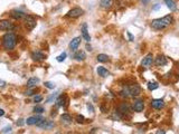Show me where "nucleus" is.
Segmentation results:
<instances>
[{
	"label": "nucleus",
	"mask_w": 179,
	"mask_h": 134,
	"mask_svg": "<svg viewBox=\"0 0 179 134\" xmlns=\"http://www.w3.org/2000/svg\"><path fill=\"white\" fill-rule=\"evenodd\" d=\"M129 92H130V97H136L139 96L141 93V87L138 84H133L129 86Z\"/></svg>",
	"instance_id": "obj_9"
},
{
	"label": "nucleus",
	"mask_w": 179,
	"mask_h": 134,
	"mask_svg": "<svg viewBox=\"0 0 179 134\" xmlns=\"http://www.w3.org/2000/svg\"><path fill=\"white\" fill-rule=\"evenodd\" d=\"M11 126H7V127H5L3 130H1V133H8V132H11Z\"/></svg>",
	"instance_id": "obj_35"
},
{
	"label": "nucleus",
	"mask_w": 179,
	"mask_h": 134,
	"mask_svg": "<svg viewBox=\"0 0 179 134\" xmlns=\"http://www.w3.org/2000/svg\"><path fill=\"white\" fill-rule=\"evenodd\" d=\"M3 115H5V111L0 108V116H3Z\"/></svg>",
	"instance_id": "obj_39"
},
{
	"label": "nucleus",
	"mask_w": 179,
	"mask_h": 134,
	"mask_svg": "<svg viewBox=\"0 0 179 134\" xmlns=\"http://www.w3.org/2000/svg\"><path fill=\"white\" fill-rule=\"evenodd\" d=\"M84 14V10L82 9V8H73V9H71L68 12H67V15H66V17L67 18H79V17H81L82 15Z\"/></svg>",
	"instance_id": "obj_5"
},
{
	"label": "nucleus",
	"mask_w": 179,
	"mask_h": 134,
	"mask_svg": "<svg viewBox=\"0 0 179 134\" xmlns=\"http://www.w3.org/2000/svg\"><path fill=\"white\" fill-rule=\"evenodd\" d=\"M98 74L100 75L101 77H107V76H110V72L107 71L105 67H103V66L98 67Z\"/></svg>",
	"instance_id": "obj_22"
},
{
	"label": "nucleus",
	"mask_w": 179,
	"mask_h": 134,
	"mask_svg": "<svg viewBox=\"0 0 179 134\" xmlns=\"http://www.w3.org/2000/svg\"><path fill=\"white\" fill-rule=\"evenodd\" d=\"M113 5V0H101L100 1V6L104 9H107Z\"/></svg>",
	"instance_id": "obj_23"
},
{
	"label": "nucleus",
	"mask_w": 179,
	"mask_h": 134,
	"mask_svg": "<svg viewBox=\"0 0 179 134\" xmlns=\"http://www.w3.org/2000/svg\"><path fill=\"white\" fill-rule=\"evenodd\" d=\"M86 49L91 51V50H92V47H91V46H88V45H86Z\"/></svg>",
	"instance_id": "obj_41"
},
{
	"label": "nucleus",
	"mask_w": 179,
	"mask_h": 134,
	"mask_svg": "<svg viewBox=\"0 0 179 134\" xmlns=\"http://www.w3.org/2000/svg\"><path fill=\"white\" fill-rule=\"evenodd\" d=\"M5 86H6V82L2 81V79H0V88H2V87H5Z\"/></svg>",
	"instance_id": "obj_36"
},
{
	"label": "nucleus",
	"mask_w": 179,
	"mask_h": 134,
	"mask_svg": "<svg viewBox=\"0 0 179 134\" xmlns=\"http://www.w3.org/2000/svg\"><path fill=\"white\" fill-rule=\"evenodd\" d=\"M67 102H68L67 95L63 94V95H61V96L57 99V101H56V106H57V107H64V106H66Z\"/></svg>",
	"instance_id": "obj_12"
},
{
	"label": "nucleus",
	"mask_w": 179,
	"mask_h": 134,
	"mask_svg": "<svg viewBox=\"0 0 179 134\" xmlns=\"http://www.w3.org/2000/svg\"><path fill=\"white\" fill-rule=\"evenodd\" d=\"M45 87H47V88H49V90H54L55 88V84L54 83H52V82H45Z\"/></svg>",
	"instance_id": "obj_30"
},
{
	"label": "nucleus",
	"mask_w": 179,
	"mask_h": 134,
	"mask_svg": "<svg viewBox=\"0 0 179 134\" xmlns=\"http://www.w3.org/2000/svg\"><path fill=\"white\" fill-rule=\"evenodd\" d=\"M119 112L121 114H128L130 113V105L128 103H121L120 106H119Z\"/></svg>",
	"instance_id": "obj_18"
},
{
	"label": "nucleus",
	"mask_w": 179,
	"mask_h": 134,
	"mask_svg": "<svg viewBox=\"0 0 179 134\" xmlns=\"http://www.w3.org/2000/svg\"><path fill=\"white\" fill-rule=\"evenodd\" d=\"M173 22V17L171 15H168V16H165L162 18H158V19H153L151 21L150 26L152 29L155 30H164L167 27H169Z\"/></svg>",
	"instance_id": "obj_1"
},
{
	"label": "nucleus",
	"mask_w": 179,
	"mask_h": 134,
	"mask_svg": "<svg viewBox=\"0 0 179 134\" xmlns=\"http://www.w3.org/2000/svg\"><path fill=\"white\" fill-rule=\"evenodd\" d=\"M39 83V78L37 77H31L27 81V87L28 88H34L36 87V85Z\"/></svg>",
	"instance_id": "obj_20"
},
{
	"label": "nucleus",
	"mask_w": 179,
	"mask_h": 134,
	"mask_svg": "<svg viewBox=\"0 0 179 134\" xmlns=\"http://www.w3.org/2000/svg\"><path fill=\"white\" fill-rule=\"evenodd\" d=\"M96 59H98V62H100V63H107V60H109V56L105 55V54H99L98 57H96Z\"/></svg>",
	"instance_id": "obj_26"
},
{
	"label": "nucleus",
	"mask_w": 179,
	"mask_h": 134,
	"mask_svg": "<svg viewBox=\"0 0 179 134\" xmlns=\"http://www.w3.org/2000/svg\"><path fill=\"white\" fill-rule=\"evenodd\" d=\"M37 127H39V128H43V130H52L53 127H55V122L54 121H49V120H45L44 119L40 123H38Z\"/></svg>",
	"instance_id": "obj_6"
},
{
	"label": "nucleus",
	"mask_w": 179,
	"mask_h": 134,
	"mask_svg": "<svg viewBox=\"0 0 179 134\" xmlns=\"http://www.w3.org/2000/svg\"><path fill=\"white\" fill-rule=\"evenodd\" d=\"M158 87H159V85L156 82H149L148 83V90L149 91H155V90H157Z\"/></svg>",
	"instance_id": "obj_27"
},
{
	"label": "nucleus",
	"mask_w": 179,
	"mask_h": 134,
	"mask_svg": "<svg viewBox=\"0 0 179 134\" xmlns=\"http://www.w3.org/2000/svg\"><path fill=\"white\" fill-rule=\"evenodd\" d=\"M66 57H67V54H66V53H62V54H61V55H59V56H57V58H56V59H57V62H59V63H62V62H64L65 60V58H66Z\"/></svg>",
	"instance_id": "obj_29"
},
{
	"label": "nucleus",
	"mask_w": 179,
	"mask_h": 134,
	"mask_svg": "<svg viewBox=\"0 0 179 134\" xmlns=\"http://www.w3.org/2000/svg\"><path fill=\"white\" fill-rule=\"evenodd\" d=\"M127 34H128V36H129V39H130V40H131V42H132V40L134 39V38H133V36L131 35V33H130V31H128Z\"/></svg>",
	"instance_id": "obj_38"
},
{
	"label": "nucleus",
	"mask_w": 179,
	"mask_h": 134,
	"mask_svg": "<svg viewBox=\"0 0 179 134\" xmlns=\"http://www.w3.org/2000/svg\"><path fill=\"white\" fill-rule=\"evenodd\" d=\"M81 31H82V36H83V38H84V40L88 42L91 40V37H90V34H88V30H87V24H83L82 25V29H81Z\"/></svg>",
	"instance_id": "obj_17"
},
{
	"label": "nucleus",
	"mask_w": 179,
	"mask_h": 134,
	"mask_svg": "<svg viewBox=\"0 0 179 134\" xmlns=\"http://www.w3.org/2000/svg\"><path fill=\"white\" fill-rule=\"evenodd\" d=\"M61 121H62V123H64V124H66V125H68V124H71L72 122H73V117H72L70 114L65 113L61 116Z\"/></svg>",
	"instance_id": "obj_19"
},
{
	"label": "nucleus",
	"mask_w": 179,
	"mask_h": 134,
	"mask_svg": "<svg viewBox=\"0 0 179 134\" xmlns=\"http://www.w3.org/2000/svg\"><path fill=\"white\" fill-rule=\"evenodd\" d=\"M17 45V36L14 33H7L2 37V46L6 50H13Z\"/></svg>",
	"instance_id": "obj_2"
},
{
	"label": "nucleus",
	"mask_w": 179,
	"mask_h": 134,
	"mask_svg": "<svg viewBox=\"0 0 179 134\" xmlns=\"http://www.w3.org/2000/svg\"><path fill=\"white\" fill-rule=\"evenodd\" d=\"M120 96L121 97H130V92H129V86H125L123 87L121 91H120Z\"/></svg>",
	"instance_id": "obj_25"
},
{
	"label": "nucleus",
	"mask_w": 179,
	"mask_h": 134,
	"mask_svg": "<svg viewBox=\"0 0 179 134\" xmlns=\"http://www.w3.org/2000/svg\"><path fill=\"white\" fill-rule=\"evenodd\" d=\"M79 44H81V37H75L74 39H72V42H70V48H71V50L75 51V50L79 48Z\"/></svg>",
	"instance_id": "obj_16"
},
{
	"label": "nucleus",
	"mask_w": 179,
	"mask_h": 134,
	"mask_svg": "<svg viewBox=\"0 0 179 134\" xmlns=\"http://www.w3.org/2000/svg\"><path fill=\"white\" fill-rule=\"evenodd\" d=\"M152 63H153V56H152V54H148L141 62V66L143 68H150Z\"/></svg>",
	"instance_id": "obj_10"
},
{
	"label": "nucleus",
	"mask_w": 179,
	"mask_h": 134,
	"mask_svg": "<svg viewBox=\"0 0 179 134\" xmlns=\"http://www.w3.org/2000/svg\"><path fill=\"white\" fill-rule=\"evenodd\" d=\"M74 58L76 59V60H79V62H81V60H84L86 58V54L84 50H79V51H76L75 54H74Z\"/></svg>",
	"instance_id": "obj_21"
},
{
	"label": "nucleus",
	"mask_w": 179,
	"mask_h": 134,
	"mask_svg": "<svg viewBox=\"0 0 179 134\" xmlns=\"http://www.w3.org/2000/svg\"><path fill=\"white\" fill-rule=\"evenodd\" d=\"M84 120H85V119H84L83 115H77V116H76V122H77V123H84Z\"/></svg>",
	"instance_id": "obj_33"
},
{
	"label": "nucleus",
	"mask_w": 179,
	"mask_h": 134,
	"mask_svg": "<svg viewBox=\"0 0 179 134\" xmlns=\"http://www.w3.org/2000/svg\"><path fill=\"white\" fill-rule=\"evenodd\" d=\"M16 28L14 22H11L10 20H1L0 21V30L2 31H11Z\"/></svg>",
	"instance_id": "obj_4"
},
{
	"label": "nucleus",
	"mask_w": 179,
	"mask_h": 134,
	"mask_svg": "<svg viewBox=\"0 0 179 134\" xmlns=\"http://www.w3.org/2000/svg\"><path fill=\"white\" fill-rule=\"evenodd\" d=\"M36 93V90H35V87L34 88H29L27 92L25 93V95H27V96H31V95H34Z\"/></svg>",
	"instance_id": "obj_31"
},
{
	"label": "nucleus",
	"mask_w": 179,
	"mask_h": 134,
	"mask_svg": "<svg viewBox=\"0 0 179 134\" xmlns=\"http://www.w3.org/2000/svg\"><path fill=\"white\" fill-rule=\"evenodd\" d=\"M153 62H155V64H156V66H159V67H160V66H166L167 63H168L167 58H166L164 55H159Z\"/></svg>",
	"instance_id": "obj_15"
},
{
	"label": "nucleus",
	"mask_w": 179,
	"mask_h": 134,
	"mask_svg": "<svg viewBox=\"0 0 179 134\" xmlns=\"http://www.w3.org/2000/svg\"><path fill=\"white\" fill-rule=\"evenodd\" d=\"M24 22H25V27L28 29V30H33V29L36 27V18L34 16H30V15H27L25 18H24Z\"/></svg>",
	"instance_id": "obj_3"
},
{
	"label": "nucleus",
	"mask_w": 179,
	"mask_h": 134,
	"mask_svg": "<svg viewBox=\"0 0 179 134\" xmlns=\"http://www.w3.org/2000/svg\"><path fill=\"white\" fill-rule=\"evenodd\" d=\"M43 101V96H40V95H36L34 96V102L35 103H39V102H42Z\"/></svg>",
	"instance_id": "obj_32"
},
{
	"label": "nucleus",
	"mask_w": 179,
	"mask_h": 134,
	"mask_svg": "<svg viewBox=\"0 0 179 134\" xmlns=\"http://www.w3.org/2000/svg\"><path fill=\"white\" fill-rule=\"evenodd\" d=\"M164 106H165L164 99H153L151 102V107H153L155 110H161V108H164Z\"/></svg>",
	"instance_id": "obj_13"
},
{
	"label": "nucleus",
	"mask_w": 179,
	"mask_h": 134,
	"mask_svg": "<svg viewBox=\"0 0 179 134\" xmlns=\"http://www.w3.org/2000/svg\"><path fill=\"white\" fill-rule=\"evenodd\" d=\"M44 120V117L42 115H36V116H30L26 120V124L27 125H37L38 123H40Z\"/></svg>",
	"instance_id": "obj_7"
},
{
	"label": "nucleus",
	"mask_w": 179,
	"mask_h": 134,
	"mask_svg": "<svg viewBox=\"0 0 179 134\" xmlns=\"http://www.w3.org/2000/svg\"><path fill=\"white\" fill-rule=\"evenodd\" d=\"M142 2H147V1H149V0H141Z\"/></svg>",
	"instance_id": "obj_42"
},
{
	"label": "nucleus",
	"mask_w": 179,
	"mask_h": 134,
	"mask_svg": "<svg viewBox=\"0 0 179 134\" xmlns=\"http://www.w3.org/2000/svg\"><path fill=\"white\" fill-rule=\"evenodd\" d=\"M45 58H46L45 54L39 51V50H35V51L31 53V59L35 60V62H40V60H44Z\"/></svg>",
	"instance_id": "obj_11"
},
{
	"label": "nucleus",
	"mask_w": 179,
	"mask_h": 134,
	"mask_svg": "<svg viewBox=\"0 0 179 134\" xmlns=\"http://www.w3.org/2000/svg\"><path fill=\"white\" fill-rule=\"evenodd\" d=\"M10 16H11V18H14L15 20H22L24 19L27 14H25L24 11L22 10H18V9H15V10H11L10 11Z\"/></svg>",
	"instance_id": "obj_8"
},
{
	"label": "nucleus",
	"mask_w": 179,
	"mask_h": 134,
	"mask_svg": "<svg viewBox=\"0 0 179 134\" xmlns=\"http://www.w3.org/2000/svg\"><path fill=\"white\" fill-rule=\"evenodd\" d=\"M56 97H57V93H55V94H53V95L50 96L49 99H47V101H46V102H47V103H50V102H52L53 99H56Z\"/></svg>",
	"instance_id": "obj_34"
},
{
	"label": "nucleus",
	"mask_w": 179,
	"mask_h": 134,
	"mask_svg": "<svg viewBox=\"0 0 179 134\" xmlns=\"http://www.w3.org/2000/svg\"><path fill=\"white\" fill-rule=\"evenodd\" d=\"M143 108H144V103H143L142 99H137L133 103V110L136 112H142Z\"/></svg>",
	"instance_id": "obj_14"
},
{
	"label": "nucleus",
	"mask_w": 179,
	"mask_h": 134,
	"mask_svg": "<svg viewBox=\"0 0 179 134\" xmlns=\"http://www.w3.org/2000/svg\"><path fill=\"white\" fill-rule=\"evenodd\" d=\"M34 112L37 114H42L45 112V108H44L43 106H39V105H36L35 107H34Z\"/></svg>",
	"instance_id": "obj_28"
},
{
	"label": "nucleus",
	"mask_w": 179,
	"mask_h": 134,
	"mask_svg": "<svg viewBox=\"0 0 179 134\" xmlns=\"http://www.w3.org/2000/svg\"><path fill=\"white\" fill-rule=\"evenodd\" d=\"M87 108H88V111H91L92 113L94 112V108H93V106H92V104H87Z\"/></svg>",
	"instance_id": "obj_37"
},
{
	"label": "nucleus",
	"mask_w": 179,
	"mask_h": 134,
	"mask_svg": "<svg viewBox=\"0 0 179 134\" xmlns=\"http://www.w3.org/2000/svg\"><path fill=\"white\" fill-rule=\"evenodd\" d=\"M24 120H19V122H17V125H22L24 124V122H22Z\"/></svg>",
	"instance_id": "obj_40"
},
{
	"label": "nucleus",
	"mask_w": 179,
	"mask_h": 134,
	"mask_svg": "<svg viewBox=\"0 0 179 134\" xmlns=\"http://www.w3.org/2000/svg\"><path fill=\"white\" fill-rule=\"evenodd\" d=\"M165 2L166 5H167V7L169 8L171 11H175L177 9V6H176V3H175L173 0H165Z\"/></svg>",
	"instance_id": "obj_24"
}]
</instances>
